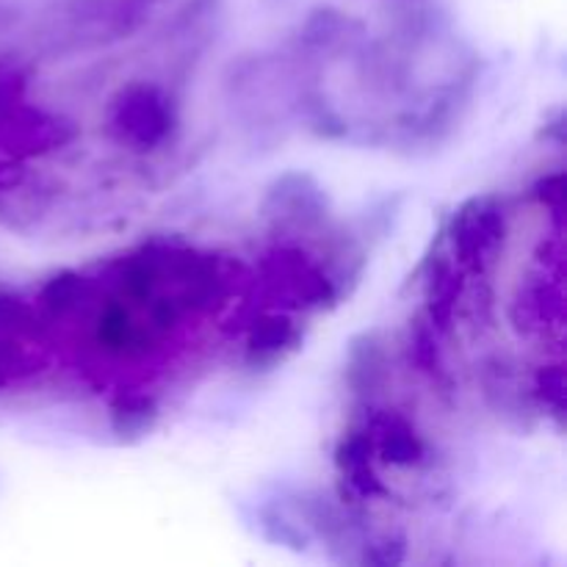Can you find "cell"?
<instances>
[{
  "mask_svg": "<svg viewBox=\"0 0 567 567\" xmlns=\"http://www.w3.org/2000/svg\"><path fill=\"white\" fill-rule=\"evenodd\" d=\"M122 136L133 138L138 144H153L164 136L166 131V109L164 100L150 89H136L120 103L114 116Z\"/></svg>",
  "mask_w": 567,
  "mask_h": 567,
  "instance_id": "cell-1",
  "label": "cell"
},
{
  "mask_svg": "<svg viewBox=\"0 0 567 567\" xmlns=\"http://www.w3.org/2000/svg\"><path fill=\"white\" fill-rule=\"evenodd\" d=\"M480 208V205H476ZM460 249H463L468 258H476L482 255L485 249H491L498 238V216L496 210H485L480 208L476 214L463 216V225H460L457 236Z\"/></svg>",
  "mask_w": 567,
  "mask_h": 567,
  "instance_id": "cell-2",
  "label": "cell"
},
{
  "mask_svg": "<svg viewBox=\"0 0 567 567\" xmlns=\"http://www.w3.org/2000/svg\"><path fill=\"white\" fill-rule=\"evenodd\" d=\"M116 419V432L122 435H133V432L147 430L150 421H153V404L147 399H131V402H122L114 413Z\"/></svg>",
  "mask_w": 567,
  "mask_h": 567,
  "instance_id": "cell-3",
  "label": "cell"
},
{
  "mask_svg": "<svg viewBox=\"0 0 567 567\" xmlns=\"http://www.w3.org/2000/svg\"><path fill=\"white\" fill-rule=\"evenodd\" d=\"M385 454L393 463H415V460L421 457V443L410 435V430H404V426L399 424L396 430L388 432Z\"/></svg>",
  "mask_w": 567,
  "mask_h": 567,
  "instance_id": "cell-4",
  "label": "cell"
},
{
  "mask_svg": "<svg viewBox=\"0 0 567 567\" xmlns=\"http://www.w3.org/2000/svg\"><path fill=\"white\" fill-rule=\"evenodd\" d=\"M291 327H288V321H266L264 327H260V332H255L252 338V349L255 352H266V354H275L277 349L286 347L288 341H291Z\"/></svg>",
  "mask_w": 567,
  "mask_h": 567,
  "instance_id": "cell-5",
  "label": "cell"
}]
</instances>
